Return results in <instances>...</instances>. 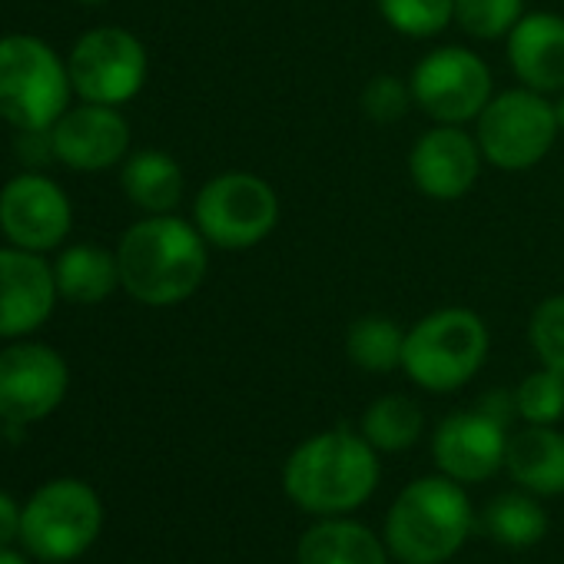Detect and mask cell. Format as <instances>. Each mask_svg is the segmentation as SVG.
Segmentation results:
<instances>
[{
    "instance_id": "cell-19",
    "label": "cell",
    "mask_w": 564,
    "mask_h": 564,
    "mask_svg": "<svg viewBox=\"0 0 564 564\" xmlns=\"http://www.w3.org/2000/svg\"><path fill=\"white\" fill-rule=\"evenodd\" d=\"M386 541L349 514L319 518L296 544V564H389Z\"/></svg>"
},
{
    "instance_id": "cell-34",
    "label": "cell",
    "mask_w": 564,
    "mask_h": 564,
    "mask_svg": "<svg viewBox=\"0 0 564 564\" xmlns=\"http://www.w3.org/2000/svg\"><path fill=\"white\" fill-rule=\"evenodd\" d=\"M554 113H557V127H561V133H564V90L554 97Z\"/></svg>"
},
{
    "instance_id": "cell-18",
    "label": "cell",
    "mask_w": 564,
    "mask_h": 564,
    "mask_svg": "<svg viewBox=\"0 0 564 564\" xmlns=\"http://www.w3.org/2000/svg\"><path fill=\"white\" fill-rule=\"evenodd\" d=\"M505 471L514 488L538 498L564 495V432L554 425H524L508 435Z\"/></svg>"
},
{
    "instance_id": "cell-20",
    "label": "cell",
    "mask_w": 564,
    "mask_h": 564,
    "mask_svg": "<svg viewBox=\"0 0 564 564\" xmlns=\"http://www.w3.org/2000/svg\"><path fill=\"white\" fill-rule=\"evenodd\" d=\"M120 186L137 209H143L147 216H163L176 213V206L183 203L186 176L176 156L163 150H140L123 160Z\"/></svg>"
},
{
    "instance_id": "cell-16",
    "label": "cell",
    "mask_w": 564,
    "mask_h": 564,
    "mask_svg": "<svg viewBox=\"0 0 564 564\" xmlns=\"http://www.w3.org/2000/svg\"><path fill=\"white\" fill-rule=\"evenodd\" d=\"M54 265L41 252L18 246L0 249V339H24L37 333L57 306Z\"/></svg>"
},
{
    "instance_id": "cell-32",
    "label": "cell",
    "mask_w": 564,
    "mask_h": 564,
    "mask_svg": "<svg viewBox=\"0 0 564 564\" xmlns=\"http://www.w3.org/2000/svg\"><path fill=\"white\" fill-rule=\"evenodd\" d=\"M21 508L4 488H0V547H11L21 538Z\"/></svg>"
},
{
    "instance_id": "cell-12",
    "label": "cell",
    "mask_w": 564,
    "mask_h": 564,
    "mask_svg": "<svg viewBox=\"0 0 564 564\" xmlns=\"http://www.w3.org/2000/svg\"><path fill=\"white\" fill-rule=\"evenodd\" d=\"M74 226V206L67 193L44 173H21L0 189V229L28 252L57 249Z\"/></svg>"
},
{
    "instance_id": "cell-22",
    "label": "cell",
    "mask_w": 564,
    "mask_h": 564,
    "mask_svg": "<svg viewBox=\"0 0 564 564\" xmlns=\"http://www.w3.org/2000/svg\"><path fill=\"white\" fill-rule=\"evenodd\" d=\"M481 531L508 551H528L547 534V511L538 495L511 488L495 495L481 511Z\"/></svg>"
},
{
    "instance_id": "cell-33",
    "label": "cell",
    "mask_w": 564,
    "mask_h": 564,
    "mask_svg": "<svg viewBox=\"0 0 564 564\" xmlns=\"http://www.w3.org/2000/svg\"><path fill=\"white\" fill-rule=\"evenodd\" d=\"M0 564H31L28 554L14 551V547H0Z\"/></svg>"
},
{
    "instance_id": "cell-9",
    "label": "cell",
    "mask_w": 564,
    "mask_h": 564,
    "mask_svg": "<svg viewBox=\"0 0 564 564\" xmlns=\"http://www.w3.org/2000/svg\"><path fill=\"white\" fill-rule=\"evenodd\" d=\"M412 100L432 123H475L495 97L491 67L462 44L429 51L409 74Z\"/></svg>"
},
{
    "instance_id": "cell-28",
    "label": "cell",
    "mask_w": 564,
    "mask_h": 564,
    "mask_svg": "<svg viewBox=\"0 0 564 564\" xmlns=\"http://www.w3.org/2000/svg\"><path fill=\"white\" fill-rule=\"evenodd\" d=\"M528 346L538 366L564 376V293L544 296L528 319Z\"/></svg>"
},
{
    "instance_id": "cell-24",
    "label": "cell",
    "mask_w": 564,
    "mask_h": 564,
    "mask_svg": "<svg viewBox=\"0 0 564 564\" xmlns=\"http://www.w3.org/2000/svg\"><path fill=\"white\" fill-rule=\"evenodd\" d=\"M405 329L382 313H366L346 329V356L369 376H389L402 369Z\"/></svg>"
},
{
    "instance_id": "cell-23",
    "label": "cell",
    "mask_w": 564,
    "mask_h": 564,
    "mask_svg": "<svg viewBox=\"0 0 564 564\" xmlns=\"http://www.w3.org/2000/svg\"><path fill=\"white\" fill-rule=\"evenodd\" d=\"M359 432L379 455H399L422 442L425 435V412L412 395L389 392L366 405Z\"/></svg>"
},
{
    "instance_id": "cell-3",
    "label": "cell",
    "mask_w": 564,
    "mask_h": 564,
    "mask_svg": "<svg viewBox=\"0 0 564 564\" xmlns=\"http://www.w3.org/2000/svg\"><path fill=\"white\" fill-rule=\"evenodd\" d=\"M475 531V505L462 481L422 475L409 481L386 511L382 541L399 564H445Z\"/></svg>"
},
{
    "instance_id": "cell-1",
    "label": "cell",
    "mask_w": 564,
    "mask_h": 564,
    "mask_svg": "<svg viewBox=\"0 0 564 564\" xmlns=\"http://www.w3.org/2000/svg\"><path fill=\"white\" fill-rule=\"evenodd\" d=\"M209 242L193 219L143 216L117 242L123 293L150 310H170L196 296L209 272Z\"/></svg>"
},
{
    "instance_id": "cell-15",
    "label": "cell",
    "mask_w": 564,
    "mask_h": 564,
    "mask_svg": "<svg viewBox=\"0 0 564 564\" xmlns=\"http://www.w3.org/2000/svg\"><path fill=\"white\" fill-rule=\"evenodd\" d=\"M54 160L77 173H100L130 156V123L117 107L87 104L67 107L51 127Z\"/></svg>"
},
{
    "instance_id": "cell-25",
    "label": "cell",
    "mask_w": 564,
    "mask_h": 564,
    "mask_svg": "<svg viewBox=\"0 0 564 564\" xmlns=\"http://www.w3.org/2000/svg\"><path fill=\"white\" fill-rule=\"evenodd\" d=\"M379 18L402 37L432 41L455 24V0H376Z\"/></svg>"
},
{
    "instance_id": "cell-2",
    "label": "cell",
    "mask_w": 564,
    "mask_h": 564,
    "mask_svg": "<svg viewBox=\"0 0 564 564\" xmlns=\"http://www.w3.org/2000/svg\"><path fill=\"white\" fill-rule=\"evenodd\" d=\"M379 481V452L362 432L343 425L310 435L282 465V495L316 518L359 511L376 495Z\"/></svg>"
},
{
    "instance_id": "cell-30",
    "label": "cell",
    "mask_w": 564,
    "mask_h": 564,
    "mask_svg": "<svg viewBox=\"0 0 564 564\" xmlns=\"http://www.w3.org/2000/svg\"><path fill=\"white\" fill-rule=\"evenodd\" d=\"M18 153L24 156L28 166H44L47 160H54L51 130H21V137H18Z\"/></svg>"
},
{
    "instance_id": "cell-4",
    "label": "cell",
    "mask_w": 564,
    "mask_h": 564,
    "mask_svg": "<svg viewBox=\"0 0 564 564\" xmlns=\"http://www.w3.org/2000/svg\"><path fill=\"white\" fill-rule=\"evenodd\" d=\"M488 352V323L475 310L442 306L405 329L402 372L412 386L432 395H448L465 389L485 369Z\"/></svg>"
},
{
    "instance_id": "cell-10",
    "label": "cell",
    "mask_w": 564,
    "mask_h": 564,
    "mask_svg": "<svg viewBox=\"0 0 564 564\" xmlns=\"http://www.w3.org/2000/svg\"><path fill=\"white\" fill-rule=\"evenodd\" d=\"M67 67H70L74 94L80 100L123 107L143 90L150 74V57L133 31L110 24V28L87 31L74 44Z\"/></svg>"
},
{
    "instance_id": "cell-17",
    "label": "cell",
    "mask_w": 564,
    "mask_h": 564,
    "mask_svg": "<svg viewBox=\"0 0 564 564\" xmlns=\"http://www.w3.org/2000/svg\"><path fill=\"white\" fill-rule=\"evenodd\" d=\"M505 57L521 87L557 97L564 90V18L554 11L524 14L505 37Z\"/></svg>"
},
{
    "instance_id": "cell-7",
    "label": "cell",
    "mask_w": 564,
    "mask_h": 564,
    "mask_svg": "<svg viewBox=\"0 0 564 564\" xmlns=\"http://www.w3.org/2000/svg\"><path fill=\"white\" fill-rule=\"evenodd\" d=\"M282 216L279 193L269 180L229 170L206 180L193 199V223L213 249L246 252L265 242Z\"/></svg>"
},
{
    "instance_id": "cell-36",
    "label": "cell",
    "mask_w": 564,
    "mask_h": 564,
    "mask_svg": "<svg viewBox=\"0 0 564 564\" xmlns=\"http://www.w3.org/2000/svg\"><path fill=\"white\" fill-rule=\"evenodd\" d=\"M4 435H8V432H4V419H0V442H4Z\"/></svg>"
},
{
    "instance_id": "cell-31",
    "label": "cell",
    "mask_w": 564,
    "mask_h": 564,
    "mask_svg": "<svg viewBox=\"0 0 564 564\" xmlns=\"http://www.w3.org/2000/svg\"><path fill=\"white\" fill-rule=\"evenodd\" d=\"M478 409L488 412L491 419H498L501 425H511L518 419V405H514V389H491L478 399Z\"/></svg>"
},
{
    "instance_id": "cell-6",
    "label": "cell",
    "mask_w": 564,
    "mask_h": 564,
    "mask_svg": "<svg viewBox=\"0 0 564 564\" xmlns=\"http://www.w3.org/2000/svg\"><path fill=\"white\" fill-rule=\"evenodd\" d=\"M104 531V501L84 478H54L21 508V544L44 564L84 557Z\"/></svg>"
},
{
    "instance_id": "cell-26",
    "label": "cell",
    "mask_w": 564,
    "mask_h": 564,
    "mask_svg": "<svg viewBox=\"0 0 564 564\" xmlns=\"http://www.w3.org/2000/svg\"><path fill=\"white\" fill-rule=\"evenodd\" d=\"M524 18V0H455V24L465 37L505 41Z\"/></svg>"
},
{
    "instance_id": "cell-27",
    "label": "cell",
    "mask_w": 564,
    "mask_h": 564,
    "mask_svg": "<svg viewBox=\"0 0 564 564\" xmlns=\"http://www.w3.org/2000/svg\"><path fill=\"white\" fill-rule=\"evenodd\" d=\"M514 405L524 425H557L564 419V376L538 366L514 386Z\"/></svg>"
},
{
    "instance_id": "cell-11",
    "label": "cell",
    "mask_w": 564,
    "mask_h": 564,
    "mask_svg": "<svg viewBox=\"0 0 564 564\" xmlns=\"http://www.w3.org/2000/svg\"><path fill=\"white\" fill-rule=\"evenodd\" d=\"M70 389L67 359L44 343L14 339L0 349V419L34 425L61 409Z\"/></svg>"
},
{
    "instance_id": "cell-29",
    "label": "cell",
    "mask_w": 564,
    "mask_h": 564,
    "mask_svg": "<svg viewBox=\"0 0 564 564\" xmlns=\"http://www.w3.org/2000/svg\"><path fill=\"white\" fill-rule=\"evenodd\" d=\"M412 107H415L412 87H409V80H402L395 74H376L359 94L362 117L369 123H379V127H392V123L405 120V113Z\"/></svg>"
},
{
    "instance_id": "cell-13",
    "label": "cell",
    "mask_w": 564,
    "mask_h": 564,
    "mask_svg": "<svg viewBox=\"0 0 564 564\" xmlns=\"http://www.w3.org/2000/svg\"><path fill=\"white\" fill-rule=\"evenodd\" d=\"M481 166L485 156L475 133L455 123H435L409 150V180L435 203L465 199L478 186Z\"/></svg>"
},
{
    "instance_id": "cell-5",
    "label": "cell",
    "mask_w": 564,
    "mask_h": 564,
    "mask_svg": "<svg viewBox=\"0 0 564 564\" xmlns=\"http://www.w3.org/2000/svg\"><path fill=\"white\" fill-rule=\"evenodd\" d=\"M67 61L34 34L0 37V117L14 130H51L70 107Z\"/></svg>"
},
{
    "instance_id": "cell-35",
    "label": "cell",
    "mask_w": 564,
    "mask_h": 564,
    "mask_svg": "<svg viewBox=\"0 0 564 564\" xmlns=\"http://www.w3.org/2000/svg\"><path fill=\"white\" fill-rule=\"evenodd\" d=\"M80 4H87V8H100V4H110V0H80Z\"/></svg>"
},
{
    "instance_id": "cell-21",
    "label": "cell",
    "mask_w": 564,
    "mask_h": 564,
    "mask_svg": "<svg viewBox=\"0 0 564 564\" xmlns=\"http://www.w3.org/2000/svg\"><path fill=\"white\" fill-rule=\"evenodd\" d=\"M54 279L61 300H70L77 306H97L110 300L113 290L120 286L117 252L94 242L67 246L54 262Z\"/></svg>"
},
{
    "instance_id": "cell-14",
    "label": "cell",
    "mask_w": 564,
    "mask_h": 564,
    "mask_svg": "<svg viewBox=\"0 0 564 564\" xmlns=\"http://www.w3.org/2000/svg\"><path fill=\"white\" fill-rule=\"evenodd\" d=\"M505 452L508 425H501L478 405L445 415L432 432L435 468L462 485H478L505 471Z\"/></svg>"
},
{
    "instance_id": "cell-8",
    "label": "cell",
    "mask_w": 564,
    "mask_h": 564,
    "mask_svg": "<svg viewBox=\"0 0 564 564\" xmlns=\"http://www.w3.org/2000/svg\"><path fill=\"white\" fill-rule=\"evenodd\" d=\"M557 137L561 127L554 100L521 84L495 94L475 120V140L481 147V156L501 173L534 170L554 150Z\"/></svg>"
}]
</instances>
